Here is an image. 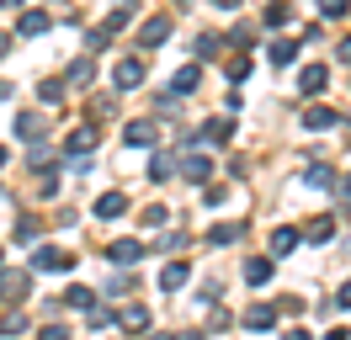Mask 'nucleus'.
<instances>
[{
  "label": "nucleus",
  "mask_w": 351,
  "mask_h": 340,
  "mask_svg": "<svg viewBox=\"0 0 351 340\" xmlns=\"http://www.w3.org/2000/svg\"><path fill=\"white\" fill-rule=\"evenodd\" d=\"M96 144H101V133H96V127H75V133H69L64 138V160H69V170H86L90 165V154H96Z\"/></svg>",
  "instance_id": "f257e3e1"
},
{
  "label": "nucleus",
  "mask_w": 351,
  "mask_h": 340,
  "mask_svg": "<svg viewBox=\"0 0 351 340\" xmlns=\"http://www.w3.org/2000/svg\"><path fill=\"white\" fill-rule=\"evenodd\" d=\"M32 271H53V276H59V271H75V255H69V250H59V245H38V250H32Z\"/></svg>",
  "instance_id": "f03ea898"
},
{
  "label": "nucleus",
  "mask_w": 351,
  "mask_h": 340,
  "mask_svg": "<svg viewBox=\"0 0 351 340\" xmlns=\"http://www.w3.org/2000/svg\"><path fill=\"white\" fill-rule=\"evenodd\" d=\"M112 85H117V90H138V85H144V59H117Z\"/></svg>",
  "instance_id": "7ed1b4c3"
},
{
  "label": "nucleus",
  "mask_w": 351,
  "mask_h": 340,
  "mask_svg": "<svg viewBox=\"0 0 351 340\" xmlns=\"http://www.w3.org/2000/svg\"><path fill=\"white\" fill-rule=\"evenodd\" d=\"M123 144H128V149H154V144H160V127H154V123H128V127H123Z\"/></svg>",
  "instance_id": "20e7f679"
},
{
  "label": "nucleus",
  "mask_w": 351,
  "mask_h": 340,
  "mask_svg": "<svg viewBox=\"0 0 351 340\" xmlns=\"http://www.w3.org/2000/svg\"><path fill=\"white\" fill-rule=\"evenodd\" d=\"M176 170H181L192 186H208V175H213V160H208V154H186V160H181Z\"/></svg>",
  "instance_id": "39448f33"
},
{
  "label": "nucleus",
  "mask_w": 351,
  "mask_h": 340,
  "mask_svg": "<svg viewBox=\"0 0 351 340\" xmlns=\"http://www.w3.org/2000/svg\"><path fill=\"white\" fill-rule=\"evenodd\" d=\"M165 38H171V16H149L138 27V48H160Z\"/></svg>",
  "instance_id": "423d86ee"
},
{
  "label": "nucleus",
  "mask_w": 351,
  "mask_h": 340,
  "mask_svg": "<svg viewBox=\"0 0 351 340\" xmlns=\"http://www.w3.org/2000/svg\"><path fill=\"white\" fill-rule=\"evenodd\" d=\"M27 287H32V276H27V271H0V298H5V303H22Z\"/></svg>",
  "instance_id": "0eeeda50"
},
{
  "label": "nucleus",
  "mask_w": 351,
  "mask_h": 340,
  "mask_svg": "<svg viewBox=\"0 0 351 340\" xmlns=\"http://www.w3.org/2000/svg\"><path fill=\"white\" fill-rule=\"evenodd\" d=\"M186 282H192V266H186V260H171V266L160 271V293H181Z\"/></svg>",
  "instance_id": "6e6552de"
},
{
  "label": "nucleus",
  "mask_w": 351,
  "mask_h": 340,
  "mask_svg": "<svg viewBox=\"0 0 351 340\" xmlns=\"http://www.w3.org/2000/svg\"><path fill=\"white\" fill-rule=\"evenodd\" d=\"M90 212H96V218H107V223H112V218H123V212H128V197H123V191H101V197H96V208H90Z\"/></svg>",
  "instance_id": "1a4fd4ad"
},
{
  "label": "nucleus",
  "mask_w": 351,
  "mask_h": 340,
  "mask_svg": "<svg viewBox=\"0 0 351 340\" xmlns=\"http://www.w3.org/2000/svg\"><path fill=\"white\" fill-rule=\"evenodd\" d=\"M107 255H112V266H138V260H144V245H138V239H117Z\"/></svg>",
  "instance_id": "9d476101"
},
{
  "label": "nucleus",
  "mask_w": 351,
  "mask_h": 340,
  "mask_svg": "<svg viewBox=\"0 0 351 340\" xmlns=\"http://www.w3.org/2000/svg\"><path fill=\"white\" fill-rule=\"evenodd\" d=\"M325 80H330L325 64H304V75H298V90H304V96H319V90H325Z\"/></svg>",
  "instance_id": "9b49d317"
},
{
  "label": "nucleus",
  "mask_w": 351,
  "mask_h": 340,
  "mask_svg": "<svg viewBox=\"0 0 351 340\" xmlns=\"http://www.w3.org/2000/svg\"><path fill=\"white\" fill-rule=\"evenodd\" d=\"M304 239H308V245H325V239H335V218H330V212L308 218V223H304Z\"/></svg>",
  "instance_id": "f8f14e48"
},
{
  "label": "nucleus",
  "mask_w": 351,
  "mask_h": 340,
  "mask_svg": "<svg viewBox=\"0 0 351 340\" xmlns=\"http://www.w3.org/2000/svg\"><path fill=\"white\" fill-rule=\"evenodd\" d=\"M48 27H53L48 11H22V21H16V32H22V38H43Z\"/></svg>",
  "instance_id": "ddd939ff"
},
{
  "label": "nucleus",
  "mask_w": 351,
  "mask_h": 340,
  "mask_svg": "<svg viewBox=\"0 0 351 340\" xmlns=\"http://www.w3.org/2000/svg\"><path fill=\"white\" fill-rule=\"evenodd\" d=\"M229 138H234V123H229V117H208V123H202V144H229Z\"/></svg>",
  "instance_id": "4468645a"
},
{
  "label": "nucleus",
  "mask_w": 351,
  "mask_h": 340,
  "mask_svg": "<svg viewBox=\"0 0 351 340\" xmlns=\"http://www.w3.org/2000/svg\"><path fill=\"white\" fill-rule=\"evenodd\" d=\"M271 324H277V308H271V303H250V308H245V330H271Z\"/></svg>",
  "instance_id": "2eb2a0df"
},
{
  "label": "nucleus",
  "mask_w": 351,
  "mask_h": 340,
  "mask_svg": "<svg viewBox=\"0 0 351 340\" xmlns=\"http://www.w3.org/2000/svg\"><path fill=\"white\" fill-rule=\"evenodd\" d=\"M117 319H123V330H128V335H144V330H149V308H144V303H128Z\"/></svg>",
  "instance_id": "dca6fc26"
},
{
  "label": "nucleus",
  "mask_w": 351,
  "mask_h": 340,
  "mask_svg": "<svg viewBox=\"0 0 351 340\" xmlns=\"http://www.w3.org/2000/svg\"><path fill=\"white\" fill-rule=\"evenodd\" d=\"M335 123H341V117H335L330 106H308V112H304V127H308V133H330Z\"/></svg>",
  "instance_id": "f3484780"
},
{
  "label": "nucleus",
  "mask_w": 351,
  "mask_h": 340,
  "mask_svg": "<svg viewBox=\"0 0 351 340\" xmlns=\"http://www.w3.org/2000/svg\"><path fill=\"white\" fill-rule=\"evenodd\" d=\"M64 80H69V85H90V80H96V59H90V53H80V59L69 64Z\"/></svg>",
  "instance_id": "a211bd4d"
},
{
  "label": "nucleus",
  "mask_w": 351,
  "mask_h": 340,
  "mask_svg": "<svg viewBox=\"0 0 351 340\" xmlns=\"http://www.w3.org/2000/svg\"><path fill=\"white\" fill-rule=\"evenodd\" d=\"M16 138L38 144V138H43V117H38V112H22V117H16Z\"/></svg>",
  "instance_id": "6ab92c4d"
},
{
  "label": "nucleus",
  "mask_w": 351,
  "mask_h": 340,
  "mask_svg": "<svg viewBox=\"0 0 351 340\" xmlns=\"http://www.w3.org/2000/svg\"><path fill=\"white\" fill-rule=\"evenodd\" d=\"M240 234H245V223H213V229H208V245L219 250V245H234Z\"/></svg>",
  "instance_id": "aec40b11"
},
{
  "label": "nucleus",
  "mask_w": 351,
  "mask_h": 340,
  "mask_svg": "<svg viewBox=\"0 0 351 340\" xmlns=\"http://www.w3.org/2000/svg\"><path fill=\"white\" fill-rule=\"evenodd\" d=\"M298 239H304V229H277V234H271V255H293V250H298Z\"/></svg>",
  "instance_id": "412c9836"
},
{
  "label": "nucleus",
  "mask_w": 351,
  "mask_h": 340,
  "mask_svg": "<svg viewBox=\"0 0 351 340\" xmlns=\"http://www.w3.org/2000/svg\"><path fill=\"white\" fill-rule=\"evenodd\" d=\"M171 85H176V96H192V90L202 85V69H197V64H186V69H181Z\"/></svg>",
  "instance_id": "4be33fe9"
},
{
  "label": "nucleus",
  "mask_w": 351,
  "mask_h": 340,
  "mask_svg": "<svg viewBox=\"0 0 351 340\" xmlns=\"http://www.w3.org/2000/svg\"><path fill=\"white\" fill-rule=\"evenodd\" d=\"M245 282H250V287H266V282H271V260H261V255L245 260Z\"/></svg>",
  "instance_id": "5701e85b"
},
{
  "label": "nucleus",
  "mask_w": 351,
  "mask_h": 340,
  "mask_svg": "<svg viewBox=\"0 0 351 340\" xmlns=\"http://www.w3.org/2000/svg\"><path fill=\"white\" fill-rule=\"evenodd\" d=\"M261 21L266 27H287V21H293V5H287V0H271V5L261 11Z\"/></svg>",
  "instance_id": "b1692460"
},
{
  "label": "nucleus",
  "mask_w": 351,
  "mask_h": 340,
  "mask_svg": "<svg viewBox=\"0 0 351 340\" xmlns=\"http://www.w3.org/2000/svg\"><path fill=\"white\" fill-rule=\"evenodd\" d=\"M298 59V38H277L271 42V64H293Z\"/></svg>",
  "instance_id": "393cba45"
},
{
  "label": "nucleus",
  "mask_w": 351,
  "mask_h": 340,
  "mask_svg": "<svg viewBox=\"0 0 351 340\" xmlns=\"http://www.w3.org/2000/svg\"><path fill=\"white\" fill-rule=\"evenodd\" d=\"M223 75H229V80L240 85V80H245V75H250V53H234V59L223 64Z\"/></svg>",
  "instance_id": "a878e982"
},
{
  "label": "nucleus",
  "mask_w": 351,
  "mask_h": 340,
  "mask_svg": "<svg viewBox=\"0 0 351 340\" xmlns=\"http://www.w3.org/2000/svg\"><path fill=\"white\" fill-rule=\"evenodd\" d=\"M176 175V160L171 154H154V165H149V181H171Z\"/></svg>",
  "instance_id": "bb28decb"
},
{
  "label": "nucleus",
  "mask_w": 351,
  "mask_h": 340,
  "mask_svg": "<svg viewBox=\"0 0 351 340\" xmlns=\"http://www.w3.org/2000/svg\"><path fill=\"white\" fill-rule=\"evenodd\" d=\"M304 181H308V186H319V191H325V186H335L330 165H308V170H304Z\"/></svg>",
  "instance_id": "cd10ccee"
},
{
  "label": "nucleus",
  "mask_w": 351,
  "mask_h": 340,
  "mask_svg": "<svg viewBox=\"0 0 351 340\" xmlns=\"http://www.w3.org/2000/svg\"><path fill=\"white\" fill-rule=\"evenodd\" d=\"M64 303H69V308H96V293H90V287H69Z\"/></svg>",
  "instance_id": "c85d7f7f"
},
{
  "label": "nucleus",
  "mask_w": 351,
  "mask_h": 340,
  "mask_svg": "<svg viewBox=\"0 0 351 340\" xmlns=\"http://www.w3.org/2000/svg\"><path fill=\"white\" fill-rule=\"evenodd\" d=\"M165 218H171V208H160V202H154V208H144V212H138V223H144V229H160Z\"/></svg>",
  "instance_id": "c756f323"
},
{
  "label": "nucleus",
  "mask_w": 351,
  "mask_h": 340,
  "mask_svg": "<svg viewBox=\"0 0 351 340\" xmlns=\"http://www.w3.org/2000/svg\"><path fill=\"white\" fill-rule=\"evenodd\" d=\"M59 96H64V80H43V85H38V101H43V106H53Z\"/></svg>",
  "instance_id": "7c9ffc66"
},
{
  "label": "nucleus",
  "mask_w": 351,
  "mask_h": 340,
  "mask_svg": "<svg viewBox=\"0 0 351 340\" xmlns=\"http://www.w3.org/2000/svg\"><path fill=\"white\" fill-rule=\"evenodd\" d=\"M192 48H197V59H213V53H219V48H223V38H197V42H192Z\"/></svg>",
  "instance_id": "2f4dec72"
},
{
  "label": "nucleus",
  "mask_w": 351,
  "mask_h": 340,
  "mask_svg": "<svg viewBox=\"0 0 351 340\" xmlns=\"http://www.w3.org/2000/svg\"><path fill=\"white\" fill-rule=\"evenodd\" d=\"M22 330H27L22 314H5V319H0V335H22Z\"/></svg>",
  "instance_id": "473e14b6"
},
{
  "label": "nucleus",
  "mask_w": 351,
  "mask_h": 340,
  "mask_svg": "<svg viewBox=\"0 0 351 340\" xmlns=\"http://www.w3.org/2000/svg\"><path fill=\"white\" fill-rule=\"evenodd\" d=\"M38 340H69V330H64V324H43V330H38Z\"/></svg>",
  "instance_id": "72a5a7b5"
},
{
  "label": "nucleus",
  "mask_w": 351,
  "mask_h": 340,
  "mask_svg": "<svg viewBox=\"0 0 351 340\" xmlns=\"http://www.w3.org/2000/svg\"><path fill=\"white\" fill-rule=\"evenodd\" d=\"M123 27H128V11H112V16H107V27H101V32H123Z\"/></svg>",
  "instance_id": "f704fd0d"
},
{
  "label": "nucleus",
  "mask_w": 351,
  "mask_h": 340,
  "mask_svg": "<svg viewBox=\"0 0 351 340\" xmlns=\"http://www.w3.org/2000/svg\"><path fill=\"white\" fill-rule=\"evenodd\" d=\"M346 11V0H319V16H341Z\"/></svg>",
  "instance_id": "c9c22d12"
},
{
  "label": "nucleus",
  "mask_w": 351,
  "mask_h": 340,
  "mask_svg": "<svg viewBox=\"0 0 351 340\" xmlns=\"http://www.w3.org/2000/svg\"><path fill=\"white\" fill-rule=\"evenodd\" d=\"M208 5H219V11H240V0H208Z\"/></svg>",
  "instance_id": "e433bc0d"
},
{
  "label": "nucleus",
  "mask_w": 351,
  "mask_h": 340,
  "mask_svg": "<svg viewBox=\"0 0 351 340\" xmlns=\"http://www.w3.org/2000/svg\"><path fill=\"white\" fill-rule=\"evenodd\" d=\"M335 303H341V308H351V282L341 287V298H335Z\"/></svg>",
  "instance_id": "4c0bfd02"
},
{
  "label": "nucleus",
  "mask_w": 351,
  "mask_h": 340,
  "mask_svg": "<svg viewBox=\"0 0 351 340\" xmlns=\"http://www.w3.org/2000/svg\"><path fill=\"white\" fill-rule=\"evenodd\" d=\"M325 340H351V330H341V324H335V330H330Z\"/></svg>",
  "instance_id": "58836bf2"
},
{
  "label": "nucleus",
  "mask_w": 351,
  "mask_h": 340,
  "mask_svg": "<svg viewBox=\"0 0 351 340\" xmlns=\"http://www.w3.org/2000/svg\"><path fill=\"white\" fill-rule=\"evenodd\" d=\"M282 340H314V335H308V330H287Z\"/></svg>",
  "instance_id": "ea45409f"
},
{
  "label": "nucleus",
  "mask_w": 351,
  "mask_h": 340,
  "mask_svg": "<svg viewBox=\"0 0 351 340\" xmlns=\"http://www.w3.org/2000/svg\"><path fill=\"white\" fill-rule=\"evenodd\" d=\"M335 48H341V59H351V38H341V42H335Z\"/></svg>",
  "instance_id": "a19ab883"
},
{
  "label": "nucleus",
  "mask_w": 351,
  "mask_h": 340,
  "mask_svg": "<svg viewBox=\"0 0 351 340\" xmlns=\"http://www.w3.org/2000/svg\"><path fill=\"white\" fill-rule=\"evenodd\" d=\"M5 96H11V85H5V80H0V101H5Z\"/></svg>",
  "instance_id": "79ce46f5"
},
{
  "label": "nucleus",
  "mask_w": 351,
  "mask_h": 340,
  "mask_svg": "<svg viewBox=\"0 0 351 340\" xmlns=\"http://www.w3.org/2000/svg\"><path fill=\"white\" fill-rule=\"evenodd\" d=\"M171 340H202V335H171Z\"/></svg>",
  "instance_id": "37998d69"
},
{
  "label": "nucleus",
  "mask_w": 351,
  "mask_h": 340,
  "mask_svg": "<svg viewBox=\"0 0 351 340\" xmlns=\"http://www.w3.org/2000/svg\"><path fill=\"white\" fill-rule=\"evenodd\" d=\"M5 48H11V38H0V53H5Z\"/></svg>",
  "instance_id": "c03bdc74"
},
{
  "label": "nucleus",
  "mask_w": 351,
  "mask_h": 340,
  "mask_svg": "<svg viewBox=\"0 0 351 340\" xmlns=\"http://www.w3.org/2000/svg\"><path fill=\"white\" fill-rule=\"evenodd\" d=\"M0 5H22V0H0Z\"/></svg>",
  "instance_id": "a18cd8bd"
},
{
  "label": "nucleus",
  "mask_w": 351,
  "mask_h": 340,
  "mask_svg": "<svg viewBox=\"0 0 351 340\" xmlns=\"http://www.w3.org/2000/svg\"><path fill=\"white\" fill-rule=\"evenodd\" d=\"M149 340H171V335H149Z\"/></svg>",
  "instance_id": "49530a36"
},
{
  "label": "nucleus",
  "mask_w": 351,
  "mask_h": 340,
  "mask_svg": "<svg viewBox=\"0 0 351 340\" xmlns=\"http://www.w3.org/2000/svg\"><path fill=\"white\" fill-rule=\"evenodd\" d=\"M346 197H351V175H346Z\"/></svg>",
  "instance_id": "de8ad7c7"
}]
</instances>
